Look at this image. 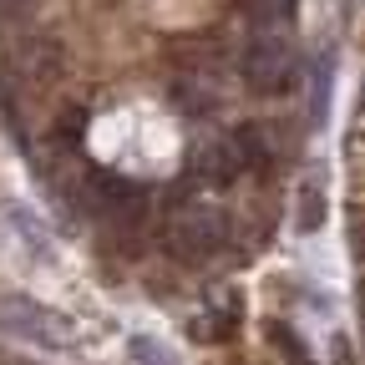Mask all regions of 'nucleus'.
Segmentation results:
<instances>
[{
  "instance_id": "1",
  "label": "nucleus",
  "mask_w": 365,
  "mask_h": 365,
  "mask_svg": "<svg viewBox=\"0 0 365 365\" xmlns=\"http://www.w3.org/2000/svg\"><path fill=\"white\" fill-rule=\"evenodd\" d=\"M239 76H244V86L254 91V97H279V91H289V81H294V46H289V36H279V31H254L249 41H244V51H239Z\"/></svg>"
},
{
  "instance_id": "2",
  "label": "nucleus",
  "mask_w": 365,
  "mask_h": 365,
  "mask_svg": "<svg viewBox=\"0 0 365 365\" xmlns=\"http://www.w3.org/2000/svg\"><path fill=\"white\" fill-rule=\"evenodd\" d=\"M163 239H168L173 259L198 264V259H213L228 244V218L218 208H208V203H188V208H178L168 218V234Z\"/></svg>"
},
{
  "instance_id": "3",
  "label": "nucleus",
  "mask_w": 365,
  "mask_h": 365,
  "mask_svg": "<svg viewBox=\"0 0 365 365\" xmlns=\"http://www.w3.org/2000/svg\"><path fill=\"white\" fill-rule=\"evenodd\" d=\"M11 76L26 86V91H51L61 86L66 76V46L56 36H26L11 56Z\"/></svg>"
},
{
  "instance_id": "4",
  "label": "nucleus",
  "mask_w": 365,
  "mask_h": 365,
  "mask_svg": "<svg viewBox=\"0 0 365 365\" xmlns=\"http://www.w3.org/2000/svg\"><path fill=\"white\" fill-rule=\"evenodd\" d=\"M0 330H6V335H21V340H31V345H46V350L71 345V325H66L56 309L36 304V299H6V304H0Z\"/></svg>"
},
{
  "instance_id": "5",
  "label": "nucleus",
  "mask_w": 365,
  "mask_h": 365,
  "mask_svg": "<svg viewBox=\"0 0 365 365\" xmlns=\"http://www.w3.org/2000/svg\"><path fill=\"white\" fill-rule=\"evenodd\" d=\"M81 193H86V203H91V208H97L107 223H117V228H132V223H143L148 193L137 188V182L117 178V173H86Z\"/></svg>"
},
{
  "instance_id": "6",
  "label": "nucleus",
  "mask_w": 365,
  "mask_h": 365,
  "mask_svg": "<svg viewBox=\"0 0 365 365\" xmlns=\"http://www.w3.org/2000/svg\"><path fill=\"white\" fill-rule=\"evenodd\" d=\"M228 148H234V158H239V168H244V173H269V168H274V148H269V137H264V127H259V122L234 127Z\"/></svg>"
},
{
  "instance_id": "7",
  "label": "nucleus",
  "mask_w": 365,
  "mask_h": 365,
  "mask_svg": "<svg viewBox=\"0 0 365 365\" xmlns=\"http://www.w3.org/2000/svg\"><path fill=\"white\" fill-rule=\"evenodd\" d=\"M244 168H239V158H234V148H228V137L223 143H208L203 153H198V178L208 182V188H228Z\"/></svg>"
},
{
  "instance_id": "8",
  "label": "nucleus",
  "mask_w": 365,
  "mask_h": 365,
  "mask_svg": "<svg viewBox=\"0 0 365 365\" xmlns=\"http://www.w3.org/2000/svg\"><path fill=\"white\" fill-rule=\"evenodd\" d=\"M294 223H299V234H309V228L325 223V193H319L314 182H304V188H299V213H294Z\"/></svg>"
},
{
  "instance_id": "9",
  "label": "nucleus",
  "mask_w": 365,
  "mask_h": 365,
  "mask_svg": "<svg viewBox=\"0 0 365 365\" xmlns=\"http://www.w3.org/2000/svg\"><path fill=\"white\" fill-rule=\"evenodd\" d=\"M269 340L289 355V365H309V355H304V345L294 340V330H289V325H269Z\"/></svg>"
},
{
  "instance_id": "10",
  "label": "nucleus",
  "mask_w": 365,
  "mask_h": 365,
  "mask_svg": "<svg viewBox=\"0 0 365 365\" xmlns=\"http://www.w3.org/2000/svg\"><path fill=\"white\" fill-rule=\"evenodd\" d=\"M239 6H244V16L254 21V31H264V26L274 21V0H239Z\"/></svg>"
},
{
  "instance_id": "11",
  "label": "nucleus",
  "mask_w": 365,
  "mask_h": 365,
  "mask_svg": "<svg viewBox=\"0 0 365 365\" xmlns=\"http://www.w3.org/2000/svg\"><path fill=\"white\" fill-rule=\"evenodd\" d=\"M350 244H355V254L365 259V213H360V218L350 223Z\"/></svg>"
},
{
  "instance_id": "12",
  "label": "nucleus",
  "mask_w": 365,
  "mask_h": 365,
  "mask_svg": "<svg viewBox=\"0 0 365 365\" xmlns=\"http://www.w3.org/2000/svg\"><path fill=\"white\" fill-rule=\"evenodd\" d=\"M335 365H350V345L345 340H335Z\"/></svg>"
},
{
  "instance_id": "13",
  "label": "nucleus",
  "mask_w": 365,
  "mask_h": 365,
  "mask_svg": "<svg viewBox=\"0 0 365 365\" xmlns=\"http://www.w3.org/2000/svg\"><path fill=\"white\" fill-rule=\"evenodd\" d=\"M294 6H299V0H279V11H284V16H294Z\"/></svg>"
},
{
  "instance_id": "14",
  "label": "nucleus",
  "mask_w": 365,
  "mask_h": 365,
  "mask_svg": "<svg viewBox=\"0 0 365 365\" xmlns=\"http://www.w3.org/2000/svg\"><path fill=\"white\" fill-rule=\"evenodd\" d=\"M360 102H365V91H360Z\"/></svg>"
}]
</instances>
